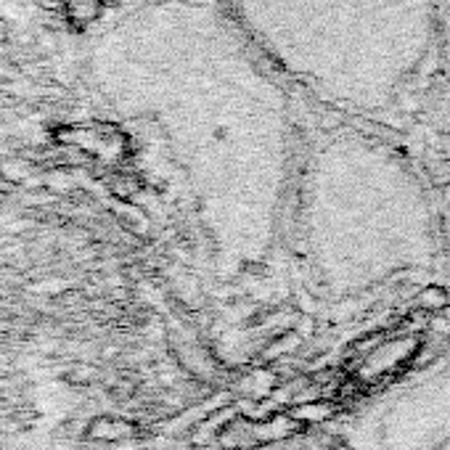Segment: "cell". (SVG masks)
I'll return each mask as SVG.
<instances>
[{"instance_id":"6da1fadb","label":"cell","mask_w":450,"mask_h":450,"mask_svg":"<svg viewBox=\"0 0 450 450\" xmlns=\"http://www.w3.org/2000/svg\"><path fill=\"white\" fill-rule=\"evenodd\" d=\"M249 21L315 96L389 117L440 66V0H254Z\"/></svg>"},{"instance_id":"7a4b0ae2","label":"cell","mask_w":450,"mask_h":450,"mask_svg":"<svg viewBox=\"0 0 450 450\" xmlns=\"http://www.w3.org/2000/svg\"><path fill=\"white\" fill-rule=\"evenodd\" d=\"M321 262L326 284L371 297L411 289L442 260L432 194L414 162L369 133H342L321 151Z\"/></svg>"},{"instance_id":"3957f363","label":"cell","mask_w":450,"mask_h":450,"mask_svg":"<svg viewBox=\"0 0 450 450\" xmlns=\"http://www.w3.org/2000/svg\"><path fill=\"white\" fill-rule=\"evenodd\" d=\"M360 450H450V355L371 405Z\"/></svg>"},{"instance_id":"277c9868","label":"cell","mask_w":450,"mask_h":450,"mask_svg":"<svg viewBox=\"0 0 450 450\" xmlns=\"http://www.w3.org/2000/svg\"><path fill=\"white\" fill-rule=\"evenodd\" d=\"M64 11H66V19L77 24V27H88L96 19L101 16V0H64Z\"/></svg>"},{"instance_id":"5b68a950","label":"cell","mask_w":450,"mask_h":450,"mask_svg":"<svg viewBox=\"0 0 450 450\" xmlns=\"http://www.w3.org/2000/svg\"><path fill=\"white\" fill-rule=\"evenodd\" d=\"M440 66L450 82V0H440Z\"/></svg>"},{"instance_id":"8992f818","label":"cell","mask_w":450,"mask_h":450,"mask_svg":"<svg viewBox=\"0 0 450 450\" xmlns=\"http://www.w3.org/2000/svg\"><path fill=\"white\" fill-rule=\"evenodd\" d=\"M37 45H40V51H45V54H54L59 40H56L54 32H43V35L37 37Z\"/></svg>"},{"instance_id":"52a82bcc","label":"cell","mask_w":450,"mask_h":450,"mask_svg":"<svg viewBox=\"0 0 450 450\" xmlns=\"http://www.w3.org/2000/svg\"><path fill=\"white\" fill-rule=\"evenodd\" d=\"M119 0H101V6H104V9H106V6H117Z\"/></svg>"}]
</instances>
